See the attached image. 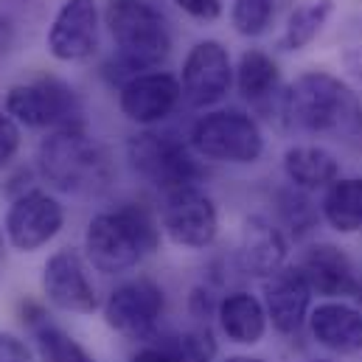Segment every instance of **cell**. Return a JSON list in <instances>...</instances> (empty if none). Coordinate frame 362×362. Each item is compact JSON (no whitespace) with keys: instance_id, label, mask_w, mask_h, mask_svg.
Masks as SVG:
<instances>
[{"instance_id":"obj_1","label":"cell","mask_w":362,"mask_h":362,"mask_svg":"<svg viewBox=\"0 0 362 362\" xmlns=\"http://www.w3.org/2000/svg\"><path fill=\"white\" fill-rule=\"evenodd\" d=\"M272 118L298 132L351 138L362 129V98L329 71H306L281 90Z\"/></svg>"},{"instance_id":"obj_2","label":"cell","mask_w":362,"mask_h":362,"mask_svg":"<svg viewBox=\"0 0 362 362\" xmlns=\"http://www.w3.org/2000/svg\"><path fill=\"white\" fill-rule=\"evenodd\" d=\"M104 25L115 42V57L104 65V76L121 88L132 76L160 71L172 54V31L160 8L146 0H107Z\"/></svg>"},{"instance_id":"obj_3","label":"cell","mask_w":362,"mask_h":362,"mask_svg":"<svg viewBox=\"0 0 362 362\" xmlns=\"http://www.w3.org/2000/svg\"><path fill=\"white\" fill-rule=\"evenodd\" d=\"M160 219L144 202L95 214L85 228V259L101 275H124L160 247Z\"/></svg>"},{"instance_id":"obj_4","label":"cell","mask_w":362,"mask_h":362,"mask_svg":"<svg viewBox=\"0 0 362 362\" xmlns=\"http://www.w3.org/2000/svg\"><path fill=\"white\" fill-rule=\"evenodd\" d=\"M37 175L62 194H98L112 180V160L85 124H74L51 129L40 141Z\"/></svg>"},{"instance_id":"obj_5","label":"cell","mask_w":362,"mask_h":362,"mask_svg":"<svg viewBox=\"0 0 362 362\" xmlns=\"http://www.w3.org/2000/svg\"><path fill=\"white\" fill-rule=\"evenodd\" d=\"M191 149L214 163L253 166L264 155V132L245 110H211L188 132Z\"/></svg>"},{"instance_id":"obj_6","label":"cell","mask_w":362,"mask_h":362,"mask_svg":"<svg viewBox=\"0 0 362 362\" xmlns=\"http://www.w3.org/2000/svg\"><path fill=\"white\" fill-rule=\"evenodd\" d=\"M197 158L199 155L191 149V144L172 132L141 129L127 141V160L132 172L141 180L155 185L160 194L182 185H197L202 180L205 172Z\"/></svg>"},{"instance_id":"obj_7","label":"cell","mask_w":362,"mask_h":362,"mask_svg":"<svg viewBox=\"0 0 362 362\" xmlns=\"http://www.w3.org/2000/svg\"><path fill=\"white\" fill-rule=\"evenodd\" d=\"M3 110L25 129H62L85 124L82 101L65 79L40 76L31 82H17L6 90Z\"/></svg>"},{"instance_id":"obj_8","label":"cell","mask_w":362,"mask_h":362,"mask_svg":"<svg viewBox=\"0 0 362 362\" xmlns=\"http://www.w3.org/2000/svg\"><path fill=\"white\" fill-rule=\"evenodd\" d=\"M101 315L115 334L144 346L160 334V320L166 315V292L158 281L146 275L121 281L104 298Z\"/></svg>"},{"instance_id":"obj_9","label":"cell","mask_w":362,"mask_h":362,"mask_svg":"<svg viewBox=\"0 0 362 362\" xmlns=\"http://www.w3.org/2000/svg\"><path fill=\"white\" fill-rule=\"evenodd\" d=\"M160 230L182 250H208L219 236V211L214 197L199 185L172 188L160 197Z\"/></svg>"},{"instance_id":"obj_10","label":"cell","mask_w":362,"mask_h":362,"mask_svg":"<svg viewBox=\"0 0 362 362\" xmlns=\"http://www.w3.org/2000/svg\"><path fill=\"white\" fill-rule=\"evenodd\" d=\"M65 228V205L42 188L14 197L3 216V239L17 253H37L48 247Z\"/></svg>"},{"instance_id":"obj_11","label":"cell","mask_w":362,"mask_h":362,"mask_svg":"<svg viewBox=\"0 0 362 362\" xmlns=\"http://www.w3.org/2000/svg\"><path fill=\"white\" fill-rule=\"evenodd\" d=\"M177 79L188 107L211 110L230 93L236 82V68L219 40H199L188 48Z\"/></svg>"},{"instance_id":"obj_12","label":"cell","mask_w":362,"mask_h":362,"mask_svg":"<svg viewBox=\"0 0 362 362\" xmlns=\"http://www.w3.org/2000/svg\"><path fill=\"white\" fill-rule=\"evenodd\" d=\"M42 298L59 312L93 315L101 309L98 289L90 278V264L76 247H59L42 264Z\"/></svg>"},{"instance_id":"obj_13","label":"cell","mask_w":362,"mask_h":362,"mask_svg":"<svg viewBox=\"0 0 362 362\" xmlns=\"http://www.w3.org/2000/svg\"><path fill=\"white\" fill-rule=\"evenodd\" d=\"M48 54L57 62H85L98 51L95 0H65L45 34Z\"/></svg>"},{"instance_id":"obj_14","label":"cell","mask_w":362,"mask_h":362,"mask_svg":"<svg viewBox=\"0 0 362 362\" xmlns=\"http://www.w3.org/2000/svg\"><path fill=\"white\" fill-rule=\"evenodd\" d=\"M182 98L180 79L166 71H146L118 88V110L138 127H155L166 121Z\"/></svg>"},{"instance_id":"obj_15","label":"cell","mask_w":362,"mask_h":362,"mask_svg":"<svg viewBox=\"0 0 362 362\" xmlns=\"http://www.w3.org/2000/svg\"><path fill=\"white\" fill-rule=\"evenodd\" d=\"M262 300L267 309V320L281 337H295L303 332V326L309 323V312H312V286L306 284L303 272L295 264H286L281 270L270 275L267 281H262Z\"/></svg>"},{"instance_id":"obj_16","label":"cell","mask_w":362,"mask_h":362,"mask_svg":"<svg viewBox=\"0 0 362 362\" xmlns=\"http://www.w3.org/2000/svg\"><path fill=\"white\" fill-rule=\"evenodd\" d=\"M286 256H289V239L278 222H272L264 214H250L242 222L236 267L245 275L267 281L281 267H286Z\"/></svg>"},{"instance_id":"obj_17","label":"cell","mask_w":362,"mask_h":362,"mask_svg":"<svg viewBox=\"0 0 362 362\" xmlns=\"http://www.w3.org/2000/svg\"><path fill=\"white\" fill-rule=\"evenodd\" d=\"M295 267L303 272L312 292L326 300H343L360 292L351 259L332 242H315L306 250H300Z\"/></svg>"},{"instance_id":"obj_18","label":"cell","mask_w":362,"mask_h":362,"mask_svg":"<svg viewBox=\"0 0 362 362\" xmlns=\"http://www.w3.org/2000/svg\"><path fill=\"white\" fill-rule=\"evenodd\" d=\"M312 340L340 357L362 351V312L346 300H323L309 312Z\"/></svg>"},{"instance_id":"obj_19","label":"cell","mask_w":362,"mask_h":362,"mask_svg":"<svg viewBox=\"0 0 362 362\" xmlns=\"http://www.w3.org/2000/svg\"><path fill=\"white\" fill-rule=\"evenodd\" d=\"M216 326L222 337L233 346H245V349L259 346L270 329L264 300L247 289L225 292L216 309Z\"/></svg>"},{"instance_id":"obj_20","label":"cell","mask_w":362,"mask_h":362,"mask_svg":"<svg viewBox=\"0 0 362 362\" xmlns=\"http://www.w3.org/2000/svg\"><path fill=\"white\" fill-rule=\"evenodd\" d=\"M236 88L250 107L272 115L275 101L281 95L278 62L262 48H247L236 62Z\"/></svg>"},{"instance_id":"obj_21","label":"cell","mask_w":362,"mask_h":362,"mask_svg":"<svg viewBox=\"0 0 362 362\" xmlns=\"http://www.w3.org/2000/svg\"><path fill=\"white\" fill-rule=\"evenodd\" d=\"M284 175L292 188H300L306 194L329 188L340 177V160L317 144H292L284 152Z\"/></svg>"},{"instance_id":"obj_22","label":"cell","mask_w":362,"mask_h":362,"mask_svg":"<svg viewBox=\"0 0 362 362\" xmlns=\"http://www.w3.org/2000/svg\"><path fill=\"white\" fill-rule=\"evenodd\" d=\"M332 11H334V0H292L278 37V48L286 54H295L312 45L315 37L329 23Z\"/></svg>"},{"instance_id":"obj_23","label":"cell","mask_w":362,"mask_h":362,"mask_svg":"<svg viewBox=\"0 0 362 362\" xmlns=\"http://www.w3.org/2000/svg\"><path fill=\"white\" fill-rule=\"evenodd\" d=\"M320 214L326 225L343 236L362 230V177H337L326 188Z\"/></svg>"},{"instance_id":"obj_24","label":"cell","mask_w":362,"mask_h":362,"mask_svg":"<svg viewBox=\"0 0 362 362\" xmlns=\"http://www.w3.org/2000/svg\"><path fill=\"white\" fill-rule=\"evenodd\" d=\"M31 334H34L40 362H98L74 334H68L65 329H59L51 320L42 323L40 329H34Z\"/></svg>"},{"instance_id":"obj_25","label":"cell","mask_w":362,"mask_h":362,"mask_svg":"<svg viewBox=\"0 0 362 362\" xmlns=\"http://www.w3.org/2000/svg\"><path fill=\"white\" fill-rule=\"evenodd\" d=\"M278 214H281V222L289 228V233L295 239L306 236L317 225V211H315L309 194L300 191V188H292V185L278 191Z\"/></svg>"},{"instance_id":"obj_26","label":"cell","mask_w":362,"mask_h":362,"mask_svg":"<svg viewBox=\"0 0 362 362\" xmlns=\"http://www.w3.org/2000/svg\"><path fill=\"white\" fill-rule=\"evenodd\" d=\"M275 0H233L230 25L239 37H262L272 23Z\"/></svg>"},{"instance_id":"obj_27","label":"cell","mask_w":362,"mask_h":362,"mask_svg":"<svg viewBox=\"0 0 362 362\" xmlns=\"http://www.w3.org/2000/svg\"><path fill=\"white\" fill-rule=\"evenodd\" d=\"M169 340L175 343L177 354L185 362H214L219 354V343H216L211 326H202V323H194L191 329L169 334Z\"/></svg>"},{"instance_id":"obj_28","label":"cell","mask_w":362,"mask_h":362,"mask_svg":"<svg viewBox=\"0 0 362 362\" xmlns=\"http://www.w3.org/2000/svg\"><path fill=\"white\" fill-rule=\"evenodd\" d=\"M219 295L211 284H197L188 292V315L194 317V323L211 326V320H216V309H219Z\"/></svg>"},{"instance_id":"obj_29","label":"cell","mask_w":362,"mask_h":362,"mask_svg":"<svg viewBox=\"0 0 362 362\" xmlns=\"http://www.w3.org/2000/svg\"><path fill=\"white\" fill-rule=\"evenodd\" d=\"M23 127L0 107V172H6L17 155H20V146H23Z\"/></svg>"},{"instance_id":"obj_30","label":"cell","mask_w":362,"mask_h":362,"mask_svg":"<svg viewBox=\"0 0 362 362\" xmlns=\"http://www.w3.org/2000/svg\"><path fill=\"white\" fill-rule=\"evenodd\" d=\"M127 362H185V360L177 354V349L169 340V334H158L155 340L138 346V351H132V357Z\"/></svg>"},{"instance_id":"obj_31","label":"cell","mask_w":362,"mask_h":362,"mask_svg":"<svg viewBox=\"0 0 362 362\" xmlns=\"http://www.w3.org/2000/svg\"><path fill=\"white\" fill-rule=\"evenodd\" d=\"M175 6L199 23H214L225 11V0H175Z\"/></svg>"},{"instance_id":"obj_32","label":"cell","mask_w":362,"mask_h":362,"mask_svg":"<svg viewBox=\"0 0 362 362\" xmlns=\"http://www.w3.org/2000/svg\"><path fill=\"white\" fill-rule=\"evenodd\" d=\"M0 362H34V354L25 346V340L0 329Z\"/></svg>"},{"instance_id":"obj_33","label":"cell","mask_w":362,"mask_h":362,"mask_svg":"<svg viewBox=\"0 0 362 362\" xmlns=\"http://www.w3.org/2000/svg\"><path fill=\"white\" fill-rule=\"evenodd\" d=\"M17 312H20V320H23V326H25L28 332H34V329H40L42 323H48V320H51V317H48L45 303H40V300H34V298L20 300Z\"/></svg>"},{"instance_id":"obj_34","label":"cell","mask_w":362,"mask_h":362,"mask_svg":"<svg viewBox=\"0 0 362 362\" xmlns=\"http://www.w3.org/2000/svg\"><path fill=\"white\" fill-rule=\"evenodd\" d=\"M343 65H346L349 88L362 98V45H351V48L343 54Z\"/></svg>"},{"instance_id":"obj_35","label":"cell","mask_w":362,"mask_h":362,"mask_svg":"<svg viewBox=\"0 0 362 362\" xmlns=\"http://www.w3.org/2000/svg\"><path fill=\"white\" fill-rule=\"evenodd\" d=\"M31 180H34V172H31V169H25V166H20V169L6 180L3 191H6V197H8V199H14V197H20V194H25V191H31V188H34Z\"/></svg>"},{"instance_id":"obj_36","label":"cell","mask_w":362,"mask_h":362,"mask_svg":"<svg viewBox=\"0 0 362 362\" xmlns=\"http://www.w3.org/2000/svg\"><path fill=\"white\" fill-rule=\"evenodd\" d=\"M14 45V23L0 11V57Z\"/></svg>"},{"instance_id":"obj_37","label":"cell","mask_w":362,"mask_h":362,"mask_svg":"<svg viewBox=\"0 0 362 362\" xmlns=\"http://www.w3.org/2000/svg\"><path fill=\"white\" fill-rule=\"evenodd\" d=\"M225 362H267L264 357H253V354H233V357H228Z\"/></svg>"},{"instance_id":"obj_38","label":"cell","mask_w":362,"mask_h":362,"mask_svg":"<svg viewBox=\"0 0 362 362\" xmlns=\"http://www.w3.org/2000/svg\"><path fill=\"white\" fill-rule=\"evenodd\" d=\"M312 362H334V360H312Z\"/></svg>"}]
</instances>
